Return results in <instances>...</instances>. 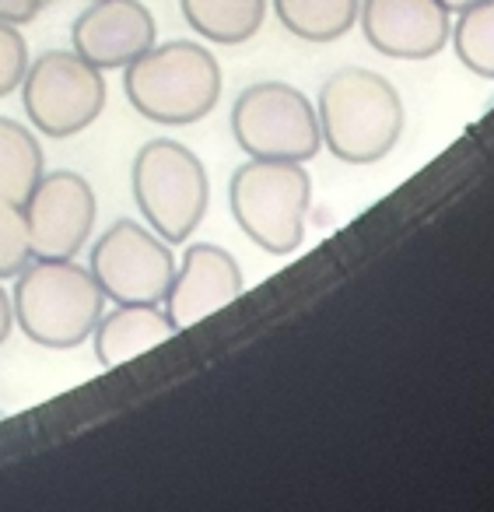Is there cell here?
Instances as JSON below:
<instances>
[{
    "mask_svg": "<svg viewBox=\"0 0 494 512\" xmlns=\"http://www.w3.org/2000/svg\"><path fill=\"white\" fill-rule=\"evenodd\" d=\"M39 176H43V148L36 134L18 120L0 116V197L25 204Z\"/></svg>",
    "mask_w": 494,
    "mask_h": 512,
    "instance_id": "obj_16",
    "label": "cell"
},
{
    "mask_svg": "<svg viewBox=\"0 0 494 512\" xmlns=\"http://www.w3.org/2000/svg\"><path fill=\"white\" fill-rule=\"evenodd\" d=\"M445 11H463V8H470V4H477V0H438Z\"/></svg>",
    "mask_w": 494,
    "mask_h": 512,
    "instance_id": "obj_22",
    "label": "cell"
},
{
    "mask_svg": "<svg viewBox=\"0 0 494 512\" xmlns=\"http://www.w3.org/2000/svg\"><path fill=\"white\" fill-rule=\"evenodd\" d=\"M232 134L249 158L309 162L323 148L319 116L298 88L281 81L249 85L232 106Z\"/></svg>",
    "mask_w": 494,
    "mask_h": 512,
    "instance_id": "obj_6",
    "label": "cell"
},
{
    "mask_svg": "<svg viewBox=\"0 0 494 512\" xmlns=\"http://www.w3.org/2000/svg\"><path fill=\"white\" fill-rule=\"evenodd\" d=\"M11 327H15V309H11L8 292L0 288V344H4L11 337Z\"/></svg>",
    "mask_w": 494,
    "mask_h": 512,
    "instance_id": "obj_21",
    "label": "cell"
},
{
    "mask_svg": "<svg viewBox=\"0 0 494 512\" xmlns=\"http://www.w3.org/2000/svg\"><path fill=\"white\" fill-rule=\"evenodd\" d=\"M176 334L172 320L158 306H116L113 313H102L95 323V358L102 369L134 362L137 355L158 348Z\"/></svg>",
    "mask_w": 494,
    "mask_h": 512,
    "instance_id": "obj_13",
    "label": "cell"
},
{
    "mask_svg": "<svg viewBox=\"0 0 494 512\" xmlns=\"http://www.w3.org/2000/svg\"><path fill=\"white\" fill-rule=\"evenodd\" d=\"M29 260H32V249H29V228H25L22 204L0 197V281L18 278V271Z\"/></svg>",
    "mask_w": 494,
    "mask_h": 512,
    "instance_id": "obj_18",
    "label": "cell"
},
{
    "mask_svg": "<svg viewBox=\"0 0 494 512\" xmlns=\"http://www.w3.org/2000/svg\"><path fill=\"white\" fill-rule=\"evenodd\" d=\"M123 92L130 106L151 123L186 127L197 123L221 99V67L200 43L172 39L151 46L123 67Z\"/></svg>",
    "mask_w": 494,
    "mask_h": 512,
    "instance_id": "obj_3",
    "label": "cell"
},
{
    "mask_svg": "<svg viewBox=\"0 0 494 512\" xmlns=\"http://www.w3.org/2000/svg\"><path fill=\"white\" fill-rule=\"evenodd\" d=\"M88 271L116 306H158L176 274L172 246L134 218H120L92 246Z\"/></svg>",
    "mask_w": 494,
    "mask_h": 512,
    "instance_id": "obj_8",
    "label": "cell"
},
{
    "mask_svg": "<svg viewBox=\"0 0 494 512\" xmlns=\"http://www.w3.org/2000/svg\"><path fill=\"white\" fill-rule=\"evenodd\" d=\"M179 8L197 36L221 46L253 39L267 18V0H179Z\"/></svg>",
    "mask_w": 494,
    "mask_h": 512,
    "instance_id": "obj_14",
    "label": "cell"
},
{
    "mask_svg": "<svg viewBox=\"0 0 494 512\" xmlns=\"http://www.w3.org/2000/svg\"><path fill=\"white\" fill-rule=\"evenodd\" d=\"M319 134L333 158L372 165L396 148L403 134V102L382 74L344 67L319 88Z\"/></svg>",
    "mask_w": 494,
    "mask_h": 512,
    "instance_id": "obj_1",
    "label": "cell"
},
{
    "mask_svg": "<svg viewBox=\"0 0 494 512\" xmlns=\"http://www.w3.org/2000/svg\"><path fill=\"white\" fill-rule=\"evenodd\" d=\"M43 4H50V0H43Z\"/></svg>",
    "mask_w": 494,
    "mask_h": 512,
    "instance_id": "obj_24",
    "label": "cell"
},
{
    "mask_svg": "<svg viewBox=\"0 0 494 512\" xmlns=\"http://www.w3.org/2000/svg\"><path fill=\"white\" fill-rule=\"evenodd\" d=\"M228 204H232L239 228L256 246L274 256H288L305 239L312 179L302 169V162L249 158L232 172Z\"/></svg>",
    "mask_w": 494,
    "mask_h": 512,
    "instance_id": "obj_4",
    "label": "cell"
},
{
    "mask_svg": "<svg viewBox=\"0 0 494 512\" xmlns=\"http://www.w3.org/2000/svg\"><path fill=\"white\" fill-rule=\"evenodd\" d=\"M361 0H274V11L291 36L305 43H333L358 22Z\"/></svg>",
    "mask_w": 494,
    "mask_h": 512,
    "instance_id": "obj_15",
    "label": "cell"
},
{
    "mask_svg": "<svg viewBox=\"0 0 494 512\" xmlns=\"http://www.w3.org/2000/svg\"><path fill=\"white\" fill-rule=\"evenodd\" d=\"M11 309L32 344L43 348H78L92 337L106 313V295L92 271L71 260H29L18 271Z\"/></svg>",
    "mask_w": 494,
    "mask_h": 512,
    "instance_id": "obj_2",
    "label": "cell"
},
{
    "mask_svg": "<svg viewBox=\"0 0 494 512\" xmlns=\"http://www.w3.org/2000/svg\"><path fill=\"white\" fill-rule=\"evenodd\" d=\"M155 18L141 0H88L74 18V53L99 71H116L155 46Z\"/></svg>",
    "mask_w": 494,
    "mask_h": 512,
    "instance_id": "obj_10",
    "label": "cell"
},
{
    "mask_svg": "<svg viewBox=\"0 0 494 512\" xmlns=\"http://www.w3.org/2000/svg\"><path fill=\"white\" fill-rule=\"evenodd\" d=\"M130 183L148 228L162 235L169 246L186 242L204 221L211 183H207L204 162L186 144L169 137L148 141L137 151Z\"/></svg>",
    "mask_w": 494,
    "mask_h": 512,
    "instance_id": "obj_5",
    "label": "cell"
},
{
    "mask_svg": "<svg viewBox=\"0 0 494 512\" xmlns=\"http://www.w3.org/2000/svg\"><path fill=\"white\" fill-rule=\"evenodd\" d=\"M242 295V271L228 249L214 242H197L183 253L165 292V316L176 330L197 327L200 320L214 316Z\"/></svg>",
    "mask_w": 494,
    "mask_h": 512,
    "instance_id": "obj_12",
    "label": "cell"
},
{
    "mask_svg": "<svg viewBox=\"0 0 494 512\" xmlns=\"http://www.w3.org/2000/svg\"><path fill=\"white\" fill-rule=\"evenodd\" d=\"M368 46L393 60H428L449 43V11L438 0H361Z\"/></svg>",
    "mask_w": 494,
    "mask_h": 512,
    "instance_id": "obj_11",
    "label": "cell"
},
{
    "mask_svg": "<svg viewBox=\"0 0 494 512\" xmlns=\"http://www.w3.org/2000/svg\"><path fill=\"white\" fill-rule=\"evenodd\" d=\"M449 39L466 71L494 81V0H477L459 11Z\"/></svg>",
    "mask_w": 494,
    "mask_h": 512,
    "instance_id": "obj_17",
    "label": "cell"
},
{
    "mask_svg": "<svg viewBox=\"0 0 494 512\" xmlns=\"http://www.w3.org/2000/svg\"><path fill=\"white\" fill-rule=\"evenodd\" d=\"M32 260H71L95 228V190L78 172H43L22 204Z\"/></svg>",
    "mask_w": 494,
    "mask_h": 512,
    "instance_id": "obj_9",
    "label": "cell"
},
{
    "mask_svg": "<svg viewBox=\"0 0 494 512\" xmlns=\"http://www.w3.org/2000/svg\"><path fill=\"white\" fill-rule=\"evenodd\" d=\"M22 106L46 137H74L106 109V78L74 50H50L22 78Z\"/></svg>",
    "mask_w": 494,
    "mask_h": 512,
    "instance_id": "obj_7",
    "label": "cell"
},
{
    "mask_svg": "<svg viewBox=\"0 0 494 512\" xmlns=\"http://www.w3.org/2000/svg\"><path fill=\"white\" fill-rule=\"evenodd\" d=\"M4 418H8V414H4V411H0V421H4Z\"/></svg>",
    "mask_w": 494,
    "mask_h": 512,
    "instance_id": "obj_23",
    "label": "cell"
},
{
    "mask_svg": "<svg viewBox=\"0 0 494 512\" xmlns=\"http://www.w3.org/2000/svg\"><path fill=\"white\" fill-rule=\"evenodd\" d=\"M43 11V0H0V22L29 25Z\"/></svg>",
    "mask_w": 494,
    "mask_h": 512,
    "instance_id": "obj_20",
    "label": "cell"
},
{
    "mask_svg": "<svg viewBox=\"0 0 494 512\" xmlns=\"http://www.w3.org/2000/svg\"><path fill=\"white\" fill-rule=\"evenodd\" d=\"M25 71H29V43L18 25L0 22V99L18 92Z\"/></svg>",
    "mask_w": 494,
    "mask_h": 512,
    "instance_id": "obj_19",
    "label": "cell"
}]
</instances>
